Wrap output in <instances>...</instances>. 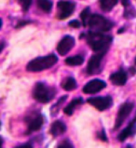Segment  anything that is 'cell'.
Segmentation results:
<instances>
[{
	"label": "cell",
	"mask_w": 136,
	"mask_h": 148,
	"mask_svg": "<svg viewBox=\"0 0 136 148\" xmlns=\"http://www.w3.org/2000/svg\"><path fill=\"white\" fill-rule=\"evenodd\" d=\"M82 103H83L82 98L78 97V98H76L72 101L68 105H66V106L65 107V109H63V112H65V114L67 116H72L74 111H75V109L78 107V105H81Z\"/></svg>",
	"instance_id": "cell-15"
},
{
	"label": "cell",
	"mask_w": 136,
	"mask_h": 148,
	"mask_svg": "<svg viewBox=\"0 0 136 148\" xmlns=\"http://www.w3.org/2000/svg\"><path fill=\"white\" fill-rule=\"evenodd\" d=\"M62 88L65 90H73L76 88V81L74 77H68L62 82Z\"/></svg>",
	"instance_id": "cell-17"
},
{
	"label": "cell",
	"mask_w": 136,
	"mask_h": 148,
	"mask_svg": "<svg viewBox=\"0 0 136 148\" xmlns=\"http://www.w3.org/2000/svg\"><path fill=\"white\" fill-rule=\"evenodd\" d=\"M0 126H1V124H0Z\"/></svg>",
	"instance_id": "cell-32"
},
{
	"label": "cell",
	"mask_w": 136,
	"mask_h": 148,
	"mask_svg": "<svg viewBox=\"0 0 136 148\" xmlns=\"http://www.w3.org/2000/svg\"><path fill=\"white\" fill-rule=\"evenodd\" d=\"M2 49H3V45H2V44H0V52H1Z\"/></svg>",
	"instance_id": "cell-29"
},
{
	"label": "cell",
	"mask_w": 136,
	"mask_h": 148,
	"mask_svg": "<svg viewBox=\"0 0 136 148\" xmlns=\"http://www.w3.org/2000/svg\"><path fill=\"white\" fill-rule=\"evenodd\" d=\"M135 64H136V58H135Z\"/></svg>",
	"instance_id": "cell-31"
},
{
	"label": "cell",
	"mask_w": 136,
	"mask_h": 148,
	"mask_svg": "<svg viewBox=\"0 0 136 148\" xmlns=\"http://www.w3.org/2000/svg\"><path fill=\"white\" fill-rule=\"evenodd\" d=\"M135 132H136V116L134 117V119L127 126V128H125L120 133V135H118V140L120 142L125 141L127 138H129L131 135H133Z\"/></svg>",
	"instance_id": "cell-11"
},
{
	"label": "cell",
	"mask_w": 136,
	"mask_h": 148,
	"mask_svg": "<svg viewBox=\"0 0 136 148\" xmlns=\"http://www.w3.org/2000/svg\"><path fill=\"white\" fill-rule=\"evenodd\" d=\"M58 58L56 55L50 54L45 57H39L34 59L26 66V70L28 72H40L47 70L52 67L57 62Z\"/></svg>",
	"instance_id": "cell-2"
},
{
	"label": "cell",
	"mask_w": 136,
	"mask_h": 148,
	"mask_svg": "<svg viewBox=\"0 0 136 148\" xmlns=\"http://www.w3.org/2000/svg\"><path fill=\"white\" fill-rule=\"evenodd\" d=\"M43 123H44V117L41 115L34 117L28 124V132H36V130H39L41 129L42 125H43Z\"/></svg>",
	"instance_id": "cell-14"
},
{
	"label": "cell",
	"mask_w": 136,
	"mask_h": 148,
	"mask_svg": "<svg viewBox=\"0 0 136 148\" xmlns=\"http://www.w3.org/2000/svg\"><path fill=\"white\" fill-rule=\"evenodd\" d=\"M55 93H56V91L54 88H49L46 84L41 82L36 83L33 91L34 98L42 103H47L49 101H52L54 98Z\"/></svg>",
	"instance_id": "cell-4"
},
{
	"label": "cell",
	"mask_w": 136,
	"mask_h": 148,
	"mask_svg": "<svg viewBox=\"0 0 136 148\" xmlns=\"http://www.w3.org/2000/svg\"><path fill=\"white\" fill-rule=\"evenodd\" d=\"M118 0H99L101 8L105 12H109L117 4Z\"/></svg>",
	"instance_id": "cell-16"
},
{
	"label": "cell",
	"mask_w": 136,
	"mask_h": 148,
	"mask_svg": "<svg viewBox=\"0 0 136 148\" xmlns=\"http://www.w3.org/2000/svg\"><path fill=\"white\" fill-rule=\"evenodd\" d=\"M18 1L20 2L23 11H27L29 10V8H30V6H31L33 0H18Z\"/></svg>",
	"instance_id": "cell-21"
},
{
	"label": "cell",
	"mask_w": 136,
	"mask_h": 148,
	"mask_svg": "<svg viewBox=\"0 0 136 148\" xmlns=\"http://www.w3.org/2000/svg\"><path fill=\"white\" fill-rule=\"evenodd\" d=\"M2 145H3V140H2V138L0 137V147L2 146Z\"/></svg>",
	"instance_id": "cell-28"
},
{
	"label": "cell",
	"mask_w": 136,
	"mask_h": 148,
	"mask_svg": "<svg viewBox=\"0 0 136 148\" xmlns=\"http://www.w3.org/2000/svg\"><path fill=\"white\" fill-rule=\"evenodd\" d=\"M74 46H75L74 37H72L71 36H66L59 42V44L57 46V51L62 56H65V55H66L74 48Z\"/></svg>",
	"instance_id": "cell-10"
},
{
	"label": "cell",
	"mask_w": 136,
	"mask_h": 148,
	"mask_svg": "<svg viewBox=\"0 0 136 148\" xmlns=\"http://www.w3.org/2000/svg\"><path fill=\"white\" fill-rule=\"evenodd\" d=\"M121 3H122V5L124 6L126 8H128L131 6V4H130V0H121Z\"/></svg>",
	"instance_id": "cell-26"
},
{
	"label": "cell",
	"mask_w": 136,
	"mask_h": 148,
	"mask_svg": "<svg viewBox=\"0 0 136 148\" xmlns=\"http://www.w3.org/2000/svg\"><path fill=\"white\" fill-rule=\"evenodd\" d=\"M98 136H99V138L101 139V140H103V141H107V138H106V136H105V133H104V130H103V132H102L99 135H98Z\"/></svg>",
	"instance_id": "cell-25"
},
{
	"label": "cell",
	"mask_w": 136,
	"mask_h": 148,
	"mask_svg": "<svg viewBox=\"0 0 136 148\" xmlns=\"http://www.w3.org/2000/svg\"><path fill=\"white\" fill-rule=\"evenodd\" d=\"M90 17H91L90 8H84L83 11L81 12V13H80V18H81L83 26H87V25H88V22H89V19H90Z\"/></svg>",
	"instance_id": "cell-20"
},
{
	"label": "cell",
	"mask_w": 136,
	"mask_h": 148,
	"mask_svg": "<svg viewBox=\"0 0 136 148\" xmlns=\"http://www.w3.org/2000/svg\"><path fill=\"white\" fill-rule=\"evenodd\" d=\"M88 25L91 32L104 33L107 32L113 27V23L108 19L99 14H92L89 19Z\"/></svg>",
	"instance_id": "cell-3"
},
{
	"label": "cell",
	"mask_w": 136,
	"mask_h": 148,
	"mask_svg": "<svg viewBox=\"0 0 136 148\" xmlns=\"http://www.w3.org/2000/svg\"><path fill=\"white\" fill-rule=\"evenodd\" d=\"M31 146H32L31 145H20L19 147L22 148V147H31Z\"/></svg>",
	"instance_id": "cell-27"
},
{
	"label": "cell",
	"mask_w": 136,
	"mask_h": 148,
	"mask_svg": "<svg viewBox=\"0 0 136 148\" xmlns=\"http://www.w3.org/2000/svg\"><path fill=\"white\" fill-rule=\"evenodd\" d=\"M36 3L37 7L45 13H49L52 8V2L50 0H36Z\"/></svg>",
	"instance_id": "cell-18"
},
{
	"label": "cell",
	"mask_w": 136,
	"mask_h": 148,
	"mask_svg": "<svg viewBox=\"0 0 136 148\" xmlns=\"http://www.w3.org/2000/svg\"><path fill=\"white\" fill-rule=\"evenodd\" d=\"M87 42L95 53H106L112 42V36L104 35L103 33H96L91 31L87 36Z\"/></svg>",
	"instance_id": "cell-1"
},
{
	"label": "cell",
	"mask_w": 136,
	"mask_h": 148,
	"mask_svg": "<svg viewBox=\"0 0 136 148\" xmlns=\"http://www.w3.org/2000/svg\"><path fill=\"white\" fill-rule=\"evenodd\" d=\"M110 81L116 86H123L127 82V74L125 71L120 70L110 75Z\"/></svg>",
	"instance_id": "cell-12"
},
{
	"label": "cell",
	"mask_w": 136,
	"mask_h": 148,
	"mask_svg": "<svg viewBox=\"0 0 136 148\" xmlns=\"http://www.w3.org/2000/svg\"><path fill=\"white\" fill-rule=\"evenodd\" d=\"M66 130V126L63 121L57 120L52 123L50 126V133L53 135V137H58L60 135L63 134Z\"/></svg>",
	"instance_id": "cell-13"
},
{
	"label": "cell",
	"mask_w": 136,
	"mask_h": 148,
	"mask_svg": "<svg viewBox=\"0 0 136 148\" xmlns=\"http://www.w3.org/2000/svg\"><path fill=\"white\" fill-rule=\"evenodd\" d=\"M84 62V58L81 55H76V56H72L67 58L65 60V63L67 65L70 66H76V65H81Z\"/></svg>",
	"instance_id": "cell-19"
},
{
	"label": "cell",
	"mask_w": 136,
	"mask_h": 148,
	"mask_svg": "<svg viewBox=\"0 0 136 148\" xmlns=\"http://www.w3.org/2000/svg\"><path fill=\"white\" fill-rule=\"evenodd\" d=\"M69 26L73 27V28H79L81 26V23H79L78 21L76 20H74V21H71L69 23Z\"/></svg>",
	"instance_id": "cell-24"
},
{
	"label": "cell",
	"mask_w": 136,
	"mask_h": 148,
	"mask_svg": "<svg viewBox=\"0 0 136 148\" xmlns=\"http://www.w3.org/2000/svg\"><path fill=\"white\" fill-rule=\"evenodd\" d=\"M106 87V83L101 79H93L88 82L83 88L85 94H94Z\"/></svg>",
	"instance_id": "cell-9"
},
{
	"label": "cell",
	"mask_w": 136,
	"mask_h": 148,
	"mask_svg": "<svg viewBox=\"0 0 136 148\" xmlns=\"http://www.w3.org/2000/svg\"><path fill=\"white\" fill-rule=\"evenodd\" d=\"M1 26H2V21L0 19V28H1Z\"/></svg>",
	"instance_id": "cell-30"
},
{
	"label": "cell",
	"mask_w": 136,
	"mask_h": 148,
	"mask_svg": "<svg viewBox=\"0 0 136 148\" xmlns=\"http://www.w3.org/2000/svg\"><path fill=\"white\" fill-rule=\"evenodd\" d=\"M133 109V103H130V101H126V103H124L121 105L117 112V116L116 119V123H115V130L120 128V126L124 123L126 118L130 116Z\"/></svg>",
	"instance_id": "cell-6"
},
{
	"label": "cell",
	"mask_w": 136,
	"mask_h": 148,
	"mask_svg": "<svg viewBox=\"0 0 136 148\" xmlns=\"http://www.w3.org/2000/svg\"><path fill=\"white\" fill-rule=\"evenodd\" d=\"M76 4L71 0H63L59 1L57 4V19L65 20L73 14L75 10Z\"/></svg>",
	"instance_id": "cell-5"
},
{
	"label": "cell",
	"mask_w": 136,
	"mask_h": 148,
	"mask_svg": "<svg viewBox=\"0 0 136 148\" xmlns=\"http://www.w3.org/2000/svg\"><path fill=\"white\" fill-rule=\"evenodd\" d=\"M58 147H61V148H65V147H74V145H72V143L69 142V141H63L61 142V143H59L58 145Z\"/></svg>",
	"instance_id": "cell-23"
},
{
	"label": "cell",
	"mask_w": 136,
	"mask_h": 148,
	"mask_svg": "<svg viewBox=\"0 0 136 148\" xmlns=\"http://www.w3.org/2000/svg\"><path fill=\"white\" fill-rule=\"evenodd\" d=\"M104 54H105L104 52H99V53H95L91 57L87 65V73L89 75H95L100 73L102 60H103Z\"/></svg>",
	"instance_id": "cell-7"
},
{
	"label": "cell",
	"mask_w": 136,
	"mask_h": 148,
	"mask_svg": "<svg viewBox=\"0 0 136 148\" xmlns=\"http://www.w3.org/2000/svg\"><path fill=\"white\" fill-rule=\"evenodd\" d=\"M88 103L91 104L99 111H104L112 106L113 100L110 96L106 97H93V98L88 99Z\"/></svg>",
	"instance_id": "cell-8"
},
{
	"label": "cell",
	"mask_w": 136,
	"mask_h": 148,
	"mask_svg": "<svg viewBox=\"0 0 136 148\" xmlns=\"http://www.w3.org/2000/svg\"><path fill=\"white\" fill-rule=\"evenodd\" d=\"M66 99H67V96H63L62 98L60 99V101H59L58 103H57L56 104L54 105V106H53V108H52V112L54 113V115H55V114H56V112H58L59 108H60V106H61L60 104H61V103H63V101H65Z\"/></svg>",
	"instance_id": "cell-22"
}]
</instances>
